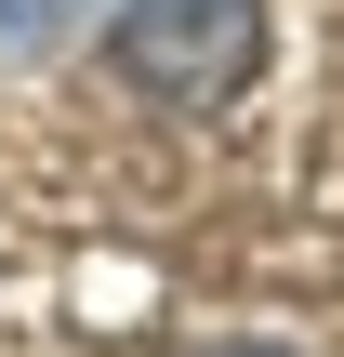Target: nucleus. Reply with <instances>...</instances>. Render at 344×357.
<instances>
[{"instance_id": "f257e3e1", "label": "nucleus", "mask_w": 344, "mask_h": 357, "mask_svg": "<svg viewBox=\"0 0 344 357\" xmlns=\"http://www.w3.org/2000/svg\"><path fill=\"white\" fill-rule=\"evenodd\" d=\"M265 0H119L106 13V66L146 106H239L265 79Z\"/></svg>"}, {"instance_id": "f03ea898", "label": "nucleus", "mask_w": 344, "mask_h": 357, "mask_svg": "<svg viewBox=\"0 0 344 357\" xmlns=\"http://www.w3.org/2000/svg\"><path fill=\"white\" fill-rule=\"evenodd\" d=\"M80 26V0H0V66H27V53H53Z\"/></svg>"}, {"instance_id": "7ed1b4c3", "label": "nucleus", "mask_w": 344, "mask_h": 357, "mask_svg": "<svg viewBox=\"0 0 344 357\" xmlns=\"http://www.w3.org/2000/svg\"><path fill=\"white\" fill-rule=\"evenodd\" d=\"M212 357H292V344H212Z\"/></svg>"}]
</instances>
